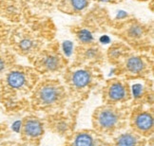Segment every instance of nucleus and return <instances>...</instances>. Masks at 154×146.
<instances>
[{
	"label": "nucleus",
	"instance_id": "23",
	"mask_svg": "<svg viewBox=\"0 0 154 146\" xmlns=\"http://www.w3.org/2000/svg\"><path fill=\"white\" fill-rule=\"evenodd\" d=\"M124 1V0H92V3H95L98 5H103V4H109V5H117L120 4Z\"/></svg>",
	"mask_w": 154,
	"mask_h": 146
},
{
	"label": "nucleus",
	"instance_id": "4",
	"mask_svg": "<svg viewBox=\"0 0 154 146\" xmlns=\"http://www.w3.org/2000/svg\"><path fill=\"white\" fill-rule=\"evenodd\" d=\"M109 31L135 51L152 52V22H143L131 14H125L111 20Z\"/></svg>",
	"mask_w": 154,
	"mask_h": 146
},
{
	"label": "nucleus",
	"instance_id": "3",
	"mask_svg": "<svg viewBox=\"0 0 154 146\" xmlns=\"http://www.w3.org/2000/svg\"><path fill=\"white\" fill-rule=\"evenodd\" d=\"M61 78L70 102L81 103H84L105 81L101 67L74 62L69 63Z\"/></svg>",
	"mask_w": 154,
	"mask_h": 146
},
{
	"label": "nucleus",
	"instance_id": "12",
	"mask_svg": "<svg viewBox=\"0 0 154 146\" xmlns=\"http://www.w3.org/2000/svg\"><path fill=\"white\" fill-rule=\"evenodd\" d=\"M101 97L106 104L128 103L131 101L130 83L118 77L105 80L101 87Z\"/></svg>",
	"mask_w": 154,
	"mask_h": 146
},
{
	"label": "nucleus",
	"instance_id": "20",
	"mask_svg": "<svg viewBox=\"0 0 154 146\" xmlns=\"http://www.w3.org/2000/svg\"><path fill=\"white\" fill-rule=\"evenodd\" d=\"M132 50V49H130L127 44L121 42V41L112 43L109 46V49L106 50V62L109 63L111 66L115 67Z\"/></svg>",
	"mask_w": 154,
	"mask_h": 146
},
{
	"label": "nucleus",
	"instance_id": "22",
	"mask_svg": "<svg viewBox=\"0 0 154 146\" xmlns=\"http://www.w3.org/2000/svg\"><path fill=\"white\" fill-rule=\"evenodd\" d=\"M11 26L13 25L10 24V23L0 18V49L3 48V46H7V42Z\"/></svg>",
	"mask_w": 154,
	"mask_h": 146
},
{
	"label": "nucleus",
	"instance_id": "15",
	"mask_svg": "<svg viewBox=\"0 0 154 146\" xmlns=\"http://www.w3.org/2000/svg\"><path fill=\"white\" fill-rule=\"evenodd\" d=\"M73 58L74 63L98 67H102L106 63V51L98 42L76 45Z\"/></svg>",
	"mask_w": 154,
	"mask_h": 146
},
{
	"label": "nucleus",
	"instance_id": "13",
	"mask_svg": "<svg viewBox=\"0 0 154 146\" xmlns=\"http://www.w3.org/2000/svg\"><path fill=\"white\" fill-rule=\"evenodd\" d=\"M129 129L146 139L153 137L154 111L153 106H136L131 107L128 118Z\"/></svg>",
	"mask_w": 154,
	"mask_h": 146
},
{
	"label": "nucleus",
	"instance_id": "16",
	"mask_svg": "<svg viewBox=\"0 0 154 146\" xmlns=\"http://www.w3.org/2000/svg\"><path fill=\"white\" fill-rule=\"evenodd\" d=\"M134 83L130 85L131 101L128 103L130 107L136 106H153L154 92L152 79H140L132 81Z\"/></svg>",
	"mask_w": 154,
	"mask_h": 146
},
{
	"label": "nucleus",
	"instance_id": "21",
	"mask_svg": "<svg viewBox=\"0 0 154 146\" xmlns=\"http://www.w3.org/2000/svg\"><path fill=\"white\" fill-rule=\"evenodd\" d=\"M17 64V56L8 46L0 49V79L10 68Z\"/></svg>",
	"mask_w": 154,
	"mask_h": 146
},
{
	"label": "nucleus",
	"instance_id": "11",
	"mask_svg": "<svg viewBox=\"0 0 154 146\" xmlns=\"http://www.w3.org/2000/svg\"><path fill=\"white\" fill-rule=\"evenodd\" d=\"M83 103L70 102L69 106L54 114L44 116L46 130H49L54 135L66 139L75 131L79 110Z\"/></svg>",
	"mask_w": 154,
	"mask_h": 146
},
{
	"label": "nucleus",
	"instance_id": "2",
	"mask_svg": "<svg viewBox=\"0 0 154 146\" xmlns=\"http://www.w3.org/2000/svg\"><path fill=\"white\" fill-rule=\"evenodd\" d=\"M32 66L16 64L0 79V106L5 114L16 115L29 110V99L40 80Z\"/></svg>",
	"mask_w": 154,
	"mask_h": 146
},
{
	"label": "nucleus",
	"instance_id": "5",
	"mask_svg": "<svg viewBox=\"0 0 154 146\" xmlns=\"http://www.w3.org/2000/svg\"><path fill=\"white\" fill-rule=\"evenodd\" d=\"M70 103L66 86L59 78H40L29 99V110L44 116L61 112Z\"/></svg>",
	"mask_w": 154,
	"mask_h": 146
},
{
	"label": "nucleus",
	"instance_id": "1",
	"mask_svg": "<svg viewBox=\"0 0 154 146\" xmlns=\"http://www.w3.org/2000/svg\"><path fill=\"white\" fill-rule=\"evenodd\" d=\"M57 28L50 16L35 17L11 26L7 46L29 62L55 39Z\"/></svg>",
	"mask_w": 154,
	"mask_h": 146
},
{
	"label": "nucleus",
	"instance_id": "25",
	"mask_svg": "<svg viewBox=\"0 0 154 146\" xmlns=\"http://www.w3.org/2000/svg\"><path fill=\"white\" fill-rule=\"evenodd\" d=\"M14 146H31V145H29V144H27V143H25V142H15V144H14Z\"/></svg>",
	"mask_w": 154,
	"mask_h": 146
},
{
	"label": "nucleus",
	"instance_id": "6",
	"mask_svg": "<svg viewBox=\"0 0 154 146\" xmlns=\"http://www.w3.org/2000/svg\"><path fill=\"white\" fill-rule=\"evenodd\" d=\"M57 0H0V18L15 25L35 17L49 16Z\"/></svg>",
	"mask_w": 154,
	"mask_h": 146
},
{
	"label": "nucleus",
	"instance_id": "18",
	"mask_svg": "<svg viewBox=\"0 0 154 146\" xmlns=\"http://www.w3.org/2000/svg\"><path fill=\"white\" fill-rule=\"evenodd\" d=\"M92 5V0H57L56 10L70 16L81 17Z\"/></svg>",
	"mask_w": 154,
	"mask_h": 146
},
{
	"label": "nucleus",
	"instance_id": "9",
	"mask_svg": "<svg viewBox=\"0 0 154 146\" xmlns=\"http://www.w3.org/2000/svg\"><path fill=\"white\" fill-rule=\"evenodd\" d=\"M29 63L41 78H59L69 65V60L62 51L60 43L54 39Z\"/></svg>",
	"mask_w": 154,
	"mask_h": 146
},
{
	"label": "nucleus",
	"instance_id": "7",
	"mask_svg": "<svg viewBox=\"0 0 154 146\" xmlns=\"http://www.w3.org/2000/svg\"><path fill=\"white\" fill-rule=\"evenodd\" d=\"M112 18L106 8L95 4L81 16V20L69 27V31L77 45L97 42V34L105 33L110 28Z\"/></svg>",
	"mask_w": 154,
	"mask_h": 146
},
{
	"label": "nucleus",
	"instance_id": "19",
	"mask_svg": "<svg viewBox=\"0 0 154 146\" xmlns=\"http://www.w3.org/2000/svg\"><path fill=\"white\" fill-rule=\"evenodd\" d=\"M109 143L110 146H146L147 139L128 129L112 137Z\"/></svg>",
	"mask_w": 154,
	"mask_h": 146
},
{
	"label": "nucleus",
	"instance_id": "8",
	"mask_svg": "<svg viewBox=\"0 0 154 146\" xmlns=\"http://www.w3.org/2000/svg\"><path fill=\"white\" fill-rule=\"evenodd\" d=\"M131 107L128 103L106 104L94 109L91 115V125L100 135L112 138L127 129Z\"/></svg>",
	"mask_w": 154,
	"mask_h": 146
},
{
	"label": "nucleus",
	"instance_id": "14",
	"mask_svg": "<svg viewBox=\"0 0 154 146\" xmlns=\"http://www.w3.org/2000/svg\"><path fill=\"white\" fill-rule=\"evenodd\" d=\"M46 131L44 119L33 113L27 114L20 121V141L31 146H40Z\"/></svg>",
	"mask_w": 154,
	"mask_h": 146
},
{
	"label": "nucleus",
	"instance_id": "17",
	"mask_svg": "<svg viewBox=\"0 0 154 146\" xmlns=\"http://www.w3.org/2000/svg\"><path fill=\"white\" fill-rule=\"evenodd\" d=\"M63 146H110V143L93 129H80L65 139Z\"/></svg>",
	"mask_w": 154,
	"mask_h": 146
},
{
	"label": "nucleus",
	"instance_id": "26",
	"mask_svg": "<svg viewBox=\"0 0 154 146\" xmlns=\"http://www.w3.org/2000/svg\"><path fill=\"white\" fill-rule=\"evenodd\" d=\"M137 2H147V1H150V0H135Z\"/></svg>",
	"mask_w": 154,
	"mask_h": 146
},
{
	"label": "nucleus",
	"instance_id": "24",
	"mask_svg": "<svg viewBox=\"0 0 154 146\" xmlns=\"http://www.w3.org/2000/svg\"><path fill=\"white\" fill-rule=\"evenodd\" d=\"M15 142L11 141H0V146H14Z\"/></svg>",
	"mask_w": 154,
	"mask_h": 146
},
{
	"label": "nucleus",
	"instance_id": "10",
	"mask_svg": "<svg viewBox=\"0 0 154 146\" xmlns=\"http://www.w3.org/2000/svg\"><path fill=\"white\" fill-rule=\"evenodd\" d=\"M113 67L115 77L128 82L146 79L153 73V58L146 52L132 50Z\"/></svg>",
	"mask_w": 154,
	"mask_h": 146
}]
</instances>
